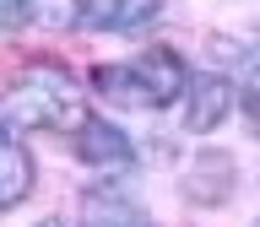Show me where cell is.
<instances>
[{
  "label": "cell",
  "instance_id": "obj_4",
  "mask_svg": "<svg viewBox=\"0 0 260 227\" xmlns=\"http://www.w3.org/2000/svg\"><path fill=\"white\" fill-rule=\"evenodd\" d=\"M76 152H81L87 168H109V173H119V168L136 162L130 135H125L119 125H109V119H87V125L76 130Z\"/></svg>",
  "mask_w": 260,
  "mask_h": 227
},
{
  "label": "cell",
  "instance_id": "obj_10",
  "mask_svg": "<svg viewBox=\"0 0 260 227\" xmlns=\"http://www.w3.org/2000/svg\"><path fill=\"white\" fill-rule=\"evenodd\" d=\"M255 227H260V222H255Z\"/></svg>",
  "mask_w": 260,
  "mask_h": 227
},
{
  "label": "cell",
  "instance_id": "obj_5",
  "mask_svg": "<svg viewBox=\"0 0 260 227\" xmlns=\"http://www.w3.org/2000/svg\"><path fill=\"white\" fill-rule=\"evenodd\" d=\"M162 16V0H87L81 27H103V32H136L146 22Z\"/></svg>",
  "mask_w": 260,
  "mask_h": 227
},
{
  "label": "cell",
  "instance_id": "obj_7",
  "mask_svg": "<svg viewBox=\"0 0 260 227\" xmlns=\"http://www.w3.org/2000/svg\"><path fill=\"white\" fill-rule=\"evenodd\" d=\"M27 190H32V157L11 141V135H0V211L22 206Z\"/></svg>",
  "mask_w": 260,
  "mask_h": 227
},
{
  "label": "cell",
  "instance_id": "obj_9",
  "mask_svg": "<svg viewBox=\"0 0 260 227\" xmlns=\"http://www.w3.org/2000/svg\"><path fill=\"white\" fill-rule=\"evenodd\" d=\"M38 227H65V222H38Z\"/></svg>",
  "mask_w": 260,
  "mask_h": 227
},
{
  "label": "cell",
  "instance_id": "obj_3",
  "mask_svg": "<svg viewBox=\"0 0 260 227\" xmlns=\"http://www.w3.org/2000/svg\"><path fill=\"white\" fill-rule=\"evenodd\" d=\"M228 114H233V81L217 76V70L190 76V87H184V130L206 135V130L222 125Z\"/></svg>",
  "mask_w": 260,
  "mask_h": 227
},
{
  "label": "cell",
  "instance_id": "obj_8",
  "mask_svg": "<svg viewBox=\"0 0 260 227\" xmlns=\"http://www.w3.org/2000/svg\"><path fill=\"white\" fill-rule=\"evenodd\" d=\"M32 11H38V0H6L0 6V27H22Z\"/></svg>",
  "mask_w": 260,
  "mask_h": 227
},
{
  "label": "cell",
  "instance_id": "obj_1",
  "mask_svg": "<svg viewBox=\"0 0 260 227\" xmlns=\"http://www.w3.org/2000/svg\"><path fill=\"white\" fill-rule=\"evenodd\" d=\"M0 119L16 130H81L87 125L81 81L65 65H27L0 92Z\"/></svg>",
  "mask_w": 260,
  "mask_h": 227
},
{
  "label": "cell",
  "instance_id": "obj_6",
  "mask_svg": "<svg viewBox=\"0 0 260 227\" xmlns=\"http://www.w3.org/2000/svg\"><path fill=\"white\" fill-rule=\"evenodd\" d=\"M228 190H233V162H228L222 152H201V157L190 162V173H184V195L201 200V206H217Z\"/></svg>",
  "mask_w": 260,
  "mask_h": 227
},
{
  "label": "cell",
  "instance_id": "obj_2",
  "mask_svg": "<svg viewBox=\"0 0 260 227\" xmlns=\"http://www.w3.org/2000/svg\"><path fill=\"white\" fill-rule=\"evenodd\" d=\"M87 81L98 97H109L119 108H168L190 87V70L174 49H146L141 60H125V65H92Z\"/></svg>",
  "mask_w": 260,
  "mask_h": 227
}]
</instances>
